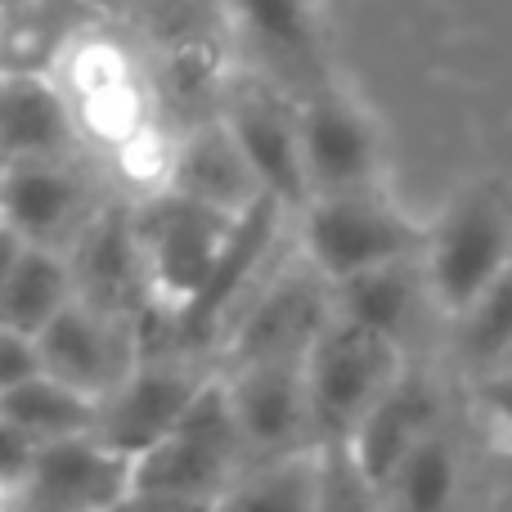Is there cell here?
<instances>
[{
  "label": "cell",
  "mask_w": 512,
  "mask_h": 512,
  "mask_svg": "<svg viewBox=\"0 0 512 512\" xmlns=\"http://www.w3.org/2000/svg\"><path fill=\"white\" fill-rule=\"evenodd\" d=\"M50 81L68 104L77 144L95 162L162 122V95L149 63L104 14L72 27L50 63Z\"/></svg>",
  "instance_id": "1"
},
{
  "label": "cell",
  "mask_w": 512,
  "mask_h": 512,
  "mask_svg": "<svg viewBox=\"0 0 512 512\" xmlns=\"http://www.w3.org/2000/svg\"><path fill=\"white\" fill-rule=\"evenodd\" d=\"M512 261V189L504 180H477L445 203L427 225L418 270L441 315L459 319L477 292Z\"/></svg>",
  "instance_id": "2"
},
{
  "label": "cell",
  "mask_w": 512,
  "mask_h": 512,
  "mask_svg": "<svg viewBox=\"0 0 512 512\" xmlns=\"http://www.w3.org/2000/svg\"><path fill=\"white\" fill-rule=\"evenodd\" d=\"M126 212H131V230L144 256V274H149L153 310L162 319H176L216 274L243 212H221L180 189L135 198L126 203Z\"/></svg>",
  "instance_id": "3"
},
{
  "label": "cell",
  "mask_w": 512,
  "mask_h": 512,
  "mask_svg": "<svg viewBox=\"0 0 512 512\" xmlns=\"http://www.w3.org/2000/svg\"><path fill=\"white\" fill-rule=\"evenodd\" d=\"M400 369H405V342L328 306L324 324L301 355L315 441H346L360 414Z\"/></svg>",
  "instance_id": "4"
},
{
  "label": "cell",
  "mask_w": 512,
  "mask_h": 512,
  "mask_svg": "<svg viewBox=\"0 0 512 512\" xmlns=\"http://www.w3.org/2000/svg\"><path fill=\"white\" fill-rule=\"evenodd\" d=\"M297 248L301 261L333 288L373 265H391L423 252L427 225L409 221L378 185L342 189V194H310L297 207Z\"/></svg>",
  "instance_id": "5"
},
{
  "label": "cell",
  "mask_w": 512,
  "mask_h": 512,
  "mask_svg": "<svg viewBox=\"0 0 512 512\" xmlns=\"http://www.w3.org/2000/svg\"><path fill=\"white\" fill-rule=\"evenodd\" d=\"M248 450L234 427L230 400L221 387V369L207 378V387L194 396V405L180 414L162 441L135 454L131 490H167V495H194L221 504L225 490L248 468Z\"/></svg>",
  "instance_id": "6"
},
{
  "label": "cell",
  "mask_w": 512,
  "mask_h": 512,
  "mask_svg": "<svg viewBox=\"0 0 512 512\" xmlns=\"http://www.w3.org/2000/svg\"><path fill=\"white\" fill-rule=\"evenodd\" d=\"M90 153H54V158L0 162V221L23 243L72 252L108 207Z\"/></svg>",
  "instance_id": "7"
},
{
  "label": "cell",
  "mask_w": 512,
  "mask_h": 512,
  "mask_svg": "<svg viewBox=\"0 0 512 512\" xmlns=\"http://www.w3.org/2000/svg\"><path fill=\"white\" fill-rule=\"evenodd\" d=\"M301 171L310 194L373 189L382 176V140L369 108L337 81H315L297 99Z\"/></svg>",
  "instance_id": "8"
},
{
  "label": "cell",
  "mask_w": 512,
  "mask_h": 512,
  "mask_svg": "<svg viewBox=\"0 0 512 512\" xmlns=\"http://www.w3.org/2000/svg\"><path fill=\"white\" fill-rule=\"evenodd\" d=\"M212 373L216 369H207L198 351H144L135 369L99 400L95 432L126 454L149 450L180 423Z\"/></svg>",
  "instance_id": "9"
},
{
  "label": "cell",
  "mask_w": 512,
  "mask_h": 512,
  "mask_svg": "<svg viewBox=\"0 0 512 512\" xmlns=\"http://www.w3.org/2000/svg\"><path fill=\"white\" fill-rule=\"evenodd\" d=\"M140 355H144L140 319L113 315V310L95 306L86 297H72L36 333V360H41V369L95 400H104L135 369Z\"/></svg>",
  "instance_id": "10"
},
{
  "label": "cell",
  "mask_w": 512,
  "mask_h": 512,
  "mask_svg": "<svg viewBox=\"0 0 512 512\" xmlns=\"http://www.w3.org/2000/svg\"><path fill=\"white\" fill-rule=\"evenodd\" d=\"M135 454L108 445L99 432L36 445L18 499L23 512H117L131 495Z\"/></svg>",
  "instance_id": "11"
},
{
  "label": "cell",
  "mask_w": 512,
  "mask_h": 512,
  "mask_svg": "<svg viewBox=\"0 0 512 512\" xmlns=\"http://www.w3.org/2000/svg\"><path fill=\"white\" fill-rule=\"evenodd\" d=\"M328 306H333V288H328L306 261L274 274L270 283H261V288L243 301L239 315L230 319L221 364L301 360L310 337L324 324Z\"/></svg>",
  "instance_id": "12"
},
{
  "label": "cell",
  "mask_w": 512,
  "mask_h": 512,
  "mask_svg": "<svg viewBox=\"0 0 512 512\" xmlns=\"http://www.w3.org/2000/svg\"><path fill=\"white\" fill-rule=\"evenodd\" d=\"M216 369H221L225 400L252 463L315 445L301 360H239L216 364Z\"/></svg>",
  "instance_id": "13"
},
{
  "label": "cell",
  "mask_w": 512,
  "mask_h": 512,
  "mask_svg": "<svg viewBox=\"0 0 512 512\" xmlns=\"http://www.w3.org/2000/svg\"><path fill=\"white\" fill-rule=\"evenodd\" d=\"M225 131L234 135L243 162L256 176L261 194L279 198L288 212L306 203V171H301V140H297V104L274 95V86L243 81L230 86L221 99Z\"/></svg>",
  "instance_id": "14"
},
{
  "label": "cell",
  "mask_w": 512,
  "mask_h": 512,
  "mask_svg": "<svg viewBox=\"0 0 512 512\" xmlns=\"http://www.w3.org/2000/svg\"><path fill=\"white\" fill-rule=\"evenodd\" d=\"M441 409V387H436L432 373L414 369L405 360V369L378 391L369 409L360 414V423L346 436V450L355 454V463L364 468V477L378 486L427 432L445 423Z\"/></svg>",
  "instance_id": "15"
},
{
  "label": "cell",
  "mask_w": 512,
  "mask_h": 512,
  "mask_svg": "<svg viewBox=\"0 0 512 512\" xmlns=\"http://www.w3.org/2000/svg\"><path fill=\"white\" fill-rule=\"evenodd\" d=\"M68 256H72L77 297L126 319H144L153 310L149 274H144V256H140V243H135L126 203H108Z\"/></svg>",
  "instance_id": "16"
},
{
  "label": "cell",
  "mask_w": 512,
  "mask_h": 512,
  "mask_svg": "<svg viewBox=\"0 0 512 512\" xmlns=\"http://www.w3.org/2000/svg\"><path fill=\"white\" fill-rule=\"evenodd\" d=\"M86 153L50 72H0V162Z\"/></svg>",
  "instance_id": "17"
},
{
  "label": "cell",
  "mask_w": 512,
  "mask_h": 512,
  "mask_svg": "<svg viewBox=\"0 0 512 512\" xmlns=\"http://www.w3.org/2000/svg\"><path fill=\"white\" fill-rule=\"evenodd\" d=\"M180 194L212 203L221 212H248L261 198V185L243 162L234 135L225 131L221 117L198 122L189 131H176V167H171V185Z\"/></svg>",
  "instance_id": "18"
},
{
  "label": "cell",
  "mask_w": 512,
  "mask_h": 512,
  "mask_svg": "<svg viewBox=\"0 0 512 512\" xmlns=\"http://www.w3.org/2000/svg\"><path fill=\"white\" fill-rule=\"evenodd\" d=\"M382 512H463V454L450 427L427 432L378 481Z\"/></svg>",
  "instance_id": "19"
},
{
  "label": "cell",
  "mask_w": 512,
  "mask_h": 512,
  "mask_svg": "<svg viewBox=\"0 0 512 512\" xmlns=\"http://www.w3.org/2000/svg\"><path fill=\"white\" fill-rule=\"evenodd\" d=\"M72 297H77L72 256L59 248H41V243H23L9 265L5 288H0V324L36 337Z\"/></svg>",
  "instance_id": "20"
},
{
  "label": "cell",
  "mask_w": 512,
  "mask_h": 512,
  "mask_svg": "<svg viewBox=\"0 0 512 512\" xmlns=\"http://www.w3.org/2000/svg\"><path fill=\"white\" fill-rule=\"evenodd\" d=\"M423 297H427V288H423L418 256L373 265V270H360L351 279L333 283V306L342 315L360 319V324L378 328V333L396 337V342H405V328L414 324V310Z\"/></svg>",
  "instance_id": "21"
},
{
  "label": "cell",
  "mask_w": 512,
  "mask_h": 512,
  "mask_svg": "<svg viewBox=\"0 0 512 512\" xmlns=\"http://www.w3.org/2000/svg\"><path fill=\"white\" fill-rule=\"evenodd\" d=\"M0 414L14 418L36 445H50V441H68V436L95 432L99 400L68 387V382H59L54 373L36 369L0 396Z\"/></svg>",
  "instance_id": "22"
},
{
  "label": "cell",
  "mask_w": 512,
  "mask_h": 512,
  "mask_svg": "<svg viewBox=\"0 0 512 512\" xmlns=\"http://www.w3.org/2000/svg\"><path fill=\"white\" fill-rule=\"evenodd\" d=\"M319 499V445L274 459H256L239 472L221 499V512H315Z\"/></svg>",
  "instance_id": "23"
},
{
  "label": "cell",
  "mask_w": 512,
  "mask_h": 512,
  "mask_svg": "<svg viewBox=\"0 0 512 512\" xmlns=\"http://www.w3.org/2000/svg\"><path fill=\"white\" fill-rule=\"evenodd\" d=\"M234 23L256 50L279 68H319L315 0H230Z\"/></svg>",
  "instance_id": "24"
},
{
  "label": "cell",
  "mask_w": 512,
  "mask_h": 512,
  "mask_svg": "<svg viewBox=\"0 0 512 512\" xmlns=\"http://www.w3.org/2000/svg\"><path fill=\"white\" fill-rule=\"evenodd\" d=\"M454 333H459V355L472 373L495 369L512 351V261L454 319Z\"/></svg>",
  "instance_id": "25"
},
{
  "label": "cell",
  "mask_w": 512,
  "mask_h": 512,
  "mask_svg": "<svg viewBox=\"0 0 512 512\" xmlns=\"http://www.w3.org/2000/svg\"><path fill=\"white\" fill-rule=\"evenodd\" d=\"M319 445V499L315 512H382L378 486L364 477L346 441H315Z\"/></svg>",
  "instance_id": "26"
},
{
  "label": "cell",
  "mask_w": 512,
  "mask_h": 512,
  "mask_svg": "<svg viewBox=\"0 0 512 512\" xmlns=\"http://www.w3.org/2000/svg\"><path fill=\"white\" fill-rule=\"evenodd\" d=\"M477 378V405L481 414L495 423V432L512 445V364H495V369L472 373Z\"/></svg>",
  "instance_id": "27"
},
{
  "label": "cell",
  "mask_w": 512,
  "mask_h": 512,
  "mask_svg": "<svg viewBox=\"0 0 512 512\" xmlns=\"http://www.w3.org/2000/svg\"><path fill=\"white\" fill-rule=\"evenodd\" d=\"M36 459V441L14 423V418L0 414V486H23L27 468Z\"/></svg>",
  "instance_id": "28"
},
{
  "label": "cell",
  "mask_w": 512,
  "mask_h": 512,
  "mask_svg": "<svg viewBox=\"0 0 512 512\" xmlns=\"http://www.w3.org/2000/svg\"><path fill=\"white\" fill-rule=\"evenodd\" d=\"M36 369H41V360H36V337L14 333V328L0 324V396Z\"/></svg>",
  "instance_id": "29"
},
{
  "label": "cell",
  "mask_w": 512,
  "mask_h": 512,
  "mask_svg": "<svg viewBox=\"0 0 512 512\" xmlns=\"http://www.w3.org/2000/svg\"><path fill=\"white\" fill-rule=\"evenodd\" d=\"M117 512H221V504L194 495H167V490H131Z\"/></svg>",
  "instance_id": "30"
},
{
  "label": "cell",
  "mask_w": 512,
  "mask_h": 512,
  "mask_svg": "<svg viewBox=\"0 0 512 512\" xmlns=\"http://www.w3.org/2000/svg\"><path fill=\"white\" fill-rule=\"evenodd\" d=\"M18 248H23V239H18V234L9 230L5 221H0V288H5V279H9V265H14Z\"/></svg>",
  "instance_id": "31"
},
{
  "label": "cell",
  "mask_w": 512,
  "mask_h": 512,
  "mask_svg": "<svg viewBox=\"0 0 512 512\" xmlns=\"http://www.w3.org/2000/svg\"><path fill=\"white\" fill-rule=\"evenodd\" d=\"M81 5L90 9V14H104V18H117L122 9H131L135 0H81Z\"/></svg>",
  "instance_id": "32"
},
{
  "label": "cell",
  "mask_w": 512,
  "mask_h": 512,
  "mask_svg": "<svg viewBox=\"0 0 512 512\" xmlns=\"http://www.w3.org/2000/svg\"><path fill=\"white\" fill-rule=\"evenodd\" d=\"M0 512H23V499L14 486H0Z\"/></svg>",
  "instance_id": "33"
},
{
  "label": "cell",
  "mask_w": 512,
  "mask_h": 512,
  "mask_svg": "<svg viewBox=\"0 0 512 512\" xmlns=\"http://www.w3.org/2000/svg\"><path fill=\"white\" fill-rule=\"evenodd\" d=\"M23 5H32V0H0V14H9V9H23Z\"/></svg>",
  "instance_id": "34"
},
{
  "label": "cell",
  "mask_w": 512,
  "mask_h": 512,
  "mask_svg": "<svg viewBox=\"0 0 512 512\" xmlns=\"http://www.w3.org/2000/svg\"><path fill=\"white\" fill-rule=\"evenodd\" d=\"M504 512H512V490H508V499H504Z\"/></svg>",
  "instance_id": "35"
},
{
  "label": "cell",
  "mask_w": 512,
  "mask_h": 512,
  "mask_svg": "<svg viewBox=\"0 0 512 512\" xmlns=\"http://www.w3.org/2000/svg\"><path fill=\"white\" fill-rule=\"evenodd\" d=\"M499 364H512V351H508V355H504V360H499Z\"/></svg>",
  "instance_id": "36"
}]
</instances>
